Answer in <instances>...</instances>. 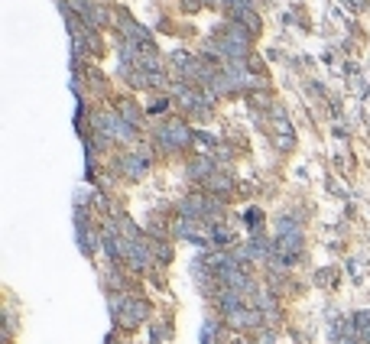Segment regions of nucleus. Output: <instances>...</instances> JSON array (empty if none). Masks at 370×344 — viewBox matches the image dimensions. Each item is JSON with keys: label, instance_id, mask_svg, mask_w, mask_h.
Listing matches in <instances>:
<instances>
[{"label": "nucleus", "instance_id": "obj_1", "mask_svg": "<svg viewBox=\"0 0 370 344\" xmlns=\"http://www.w3.org/2000/svg\"><path fill=\"white\" fill-rule=\"evenodd\" d=\"M192 140H195V131H189V123H185L182 117H176V121H166L156 127L153 143L159 146L162 153H179V150H185Z\"/></svg>", "mask_w": 370, "mask_h": 344}, {"label": "nucleus", "instance_id": "obj_2", "mask_svg": "<svg viewBox=\"0 0 370 344\" xmlns=\"http://www.w3.org/2000/svg\"><path fill=\"white\" fill-rule=\"evenodd\" d=\"M147 315H150V302H143V299H137V296H127L120 315H117V325H123V328H137Z\"/></svg>", "mask_w": 370, "mask_h": 344}, {"label": "nucleus", "instance_id": "obj_3", "mask_svg": "<svg viewBox=\"0 0 370 344\" xmlns=\"http://www.w3.org/2000/svg\"><path fill=\"white\" fill-rule=\"evenodd\" d=\"M120 169L130 179H140L150 169V153H127L123 156V162H120Z\"/></svg>", "mask_w": 370, "mask_h": 344}, {"label": "nucleus", "instance_id": "obj_4", "mask_svg": "<svg viewBox=\"0 0 370 344\" xmlns=\"http://www.w3.org/2000/svg\"><path fill=\"white\" fill-rule=\"evenodd\" d=\"M231 20H234V23L244 26V30L250 33V36H254L257 30H260V16H257V10H254V7H240V10H234Z\"/></svg>", "mask_w": 370, "mask_h": 344}, {"label": "nucleus", "instance_id": "obj_5", "mask_svg": "<svg viewBox=\"0 0 370 344\" xmlns=\"http://www.w3.org/2000/svg\"><path fill=\"white\" fill-rule=\"evenodd\" d=\"M117 114L130 123V127H140V121H143V114H140V107L133 104V101H120V104H117Z\"/></svg>", "mask_w": 370, "mask_h": 344}, {"label": "nucleus", "instance_id": "obj_6", "mask_svg": "<svg viewBox=\"0 0 370 344\" xmlns=\"http://www.w3.org/2000/svg\"><path fill=\"white\" fill-rule=\"evenodd\" d=\"M205 185H208V192H218V195H224V192L231 189V179H228V176H211Z\"/></svg>", "mask_w": 370, "mask_h": 344}, {"label": "nucleus", "instance_id": "obj_7", "mask_svg": "<svg viewBox=\"0 0 370 344\" xmlns=\"http://www.w3.org/2000/svg\"><path fill=\"white\" fill-rule=\"evenodd\" d=\"M166 107H169V101L159 98V101H153V104H150L147 111H150V114H166Z\"/></svg>", "mask_w": 370, "mask_h": 344}, {"label": "nucleus", "instance_id": "obj_8", "mask_svg": "<svg viewBox=\"0 0 370 344\" xmlns=\"http://www.w3.org/2000/svg\"><path fill=\"white\" fill-rule=\"evenodd\" d=\"M344 4H347L351 10H367V7H370V0H344Z\"/></svg>", "mask_w": 370, "mask_h": 344}]
</instances>
